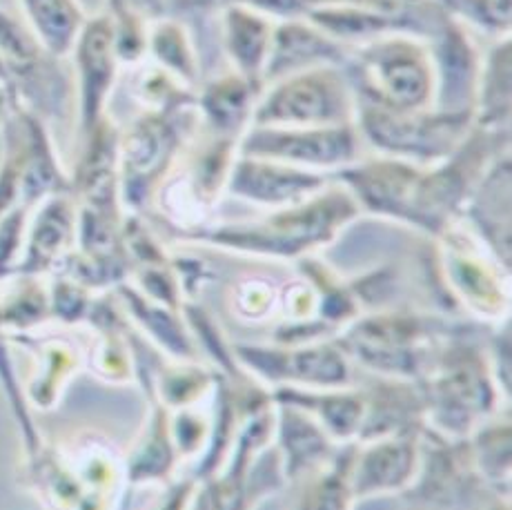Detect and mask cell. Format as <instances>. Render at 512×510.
I'll return each mask as SVG.
<instances>
[{
	"label": "cell",
	"instance_id": "6da1fadb",
	"mask_svg": "<svg viewBox=\"0 0 512 510\" xmlns=\"http://www.w3.org/2000/svg\"><path fill=\"white\" fill-rule=\"evenodd\" d=\"M346 72L359 103L392 112H421L435 107L437 65L428 38L392 32L354 47Z\"/></svg>",
	"mask_w": 512,
	"mask_h": 510
},
{
	"label": "cell",
	"instance_id": "7a4b0ae2",
	"mask_svg": "<svg viewBox=\"0 0 512 510\" xmlns=\"http://www.w3.org/2000/svg\"><path fill=\"white\" fill-rule=\"evenodd\" d=\"M357 123V94L343 65H321L261 87L250 125Z\"/></svg>",
	"mask_w": 512,
	"mask_h": 510
},
{
	"label": "cell",
	"instance_id": "3957f363",
	"mask_svg": "<svg viewBox=\"0 0 512 510\" xmlns=\"http://www.w3.org/2000/svg\"><path fill=\"white\" fill-rule=\"evenodd\" d=\"M475 116L448 114L435 107L421 112H392L357 101L361 139L401 161H439L455 154L472 134Z\"/></svg>",
	"mask_w": 512,
	"mask_h": 510
},
{
	"label": "cell",
	"instance_id": "277c9868",
	"mask_svg": "<svg viewBox=\"0 0 512 510\" xmlns=\"http://www.w3.org/2000/svg\"><path fill=\"white\" fill-rule=\"evenodd\" d=\"M361 141L357 123L321 127L250 125L239 139V154L301 170L339 168L357 161Z\"/></svg>",
	"mask_w": 512,
	"mask_h": 510
},
{
	"label": "cell",
	"instance_id": "5b68a950",
	"mask_svg": "<svg viewBox=\"0 0 512 510\" xmlns=\"http://www.w3.org/2000/svg\"><path fill=\"white\" fill-rule=\"evenodd\" d=\"M354 214H357V203L350 194L326 192L310 196L297 205H288V210L254 228H234L223 234H230L236 243L259 241V245H270L274 250L294 252L330 239Z\"/></svg>",
	"mask_w": 512,
	"mask_h": 510
},
{
	"label": "cell",
	"instance_id": "8992f818",
	"mask_svg": "<svg viewBox=\"0 0 512 510\" xmlns=\"http://www.w3.org/2000/svg\"><path fill=\"white\" fill-rule=\"evenodd\" d=\"M352 49L334 41L308 18H290L274 27V38L263 72V85L321 65H346Z\"/></svg>",
	"mask_w": 512,
	"mask_h": 510
},
{
	"label": "cell",
	"instance_id": "52a82bcc",
	"mask_svg": "<svg viewBox=\"0 0 512 510\" xmlns=\"http://www.w3.org/2000/svg\"><path fill=\"white\" fill-rule=\"evenodd\" d=\"M323 185L326 181L321 174L243 154H239L230 174L234 194L265 205H297L317 194Z\"/></svg>",
	"mask_w": 512,
	"mask_h": 510
},
{
	"label": "cell",
	"instance_id": "ba28073f",
	"mask_svg": "<svg viewBox=\"0 0 512 510\" xmlns=\"http://www.w3.org/2000/svg\"><path fill=\"white\" fill-rule=\"evenodd\" d=\"M219 14L221 47L230 70L263 87V72L268 65L277 21L250 5L236 3V0L225 5Z\"/></svg>",
	"mask_w": 512,
	"mask_h": 510
},
{
	"label": "cell",
	"instance_id": "9c48e42d",
	"mask_svg": "<svg viewBox=\"0 0 512 510\" xmlns=\"http://www.w3.org/2000/svg\"><path fill=\"white\" fill-rule=\"evenodd\" d=\"M76 54L81 70L83 125L87 132H94L101 123V112L110 96L118 61L110 18H94L81 29L76 38Z\"/></svg>",
	"mask_w": 512,
	"mask_h": 510
},
{
	"label": "cell",
	"instance_id": "30bf717a",
	"mask_svg": "<svg viewBox=\"0 0 512 510\" xmlns=\"http://www.w3.org/2000/svg\"><path fill=\"white\" fill-rule=\"evenodd\" d=\"M259 94V85L228 67L223 74H216L210 81L199 85L196 114L208 130L241 139V134L250 127L248 123H252Z\"/></svg>",
	"mask_w": 512,
	"mask_h": 510
},
{
	"label": "cell",
	"instance_id": "8fae6325",
	"mask_svg": "<svg viewBox=\"0 0 512 510\" xmlns=\"http://www.w3.org/2000/svg\"><path fill=\"white\" fill-rule=\"evenodd\" d=\"M187 107L172 112H145L130 127V132H127L123 141V163L132 183L150 181L172 159V154L176 152L181 141V130L176 125L179 121L176 119H179V114L187 110Z\"/></svg>",
	"mask_w": 512,
	"mask_h": 510
},
{
	"label": "cell",
	"instance_id": "7c38bea8",
	"mask_svg": "<svg viewBox=\"0 0 512 510\" xmlns=\"http://www.w3.org/2000/svg\"><path fill=\"white\" fill-rule=\"evenodd\" d=\"M510 123V38H495L481 70L475 98V125L484 130H508Z\"/></svg>",
	"mask_w": 512,
	"mask_h": 510
},
{
	"label": "cell",
	"instance_id": "4fadbf2b",
	"mask_svg": "<svg viewBox=\"0 0 512 510\" xmlns=\"http://www.w3.org/2000/svg\"><path fill=\"white\" fill-rule=\"evenodd\" d=\"M147 52L154 56L156 65L172 74L176 81L199 90L201 85V58L196 52L190 29L179 18L161 16L150 27Z\"/></svg>",
	"mask_w": 512,
	"mask_h": 510
},
{
	"label": "cell",
	"instance_id": "5bb4252c",
	"mask_svg": "<svg viewBox=\"0 0 512 510\" xmlns=\"http://www.w3.org/2000/svg\"><path fill=\"white\" fill-rule=\"evenodd\" d=\"M72 208L65 199H52L45 203V208L38 212L34 221L32 234H29L25 259L18 263L16 272L23 277H34L36 272H43L52 266L67 248V241L72 237Z\"/></svg>",
	"mask_w": 512,
	"mask_h": 510
},
{
	"label": "cell",
	"instance_id": "9a60e30c",
	"mask_svg": "<svg viewBox=\"0 0 512 510\" xmlns=\"http://www.w3.org/2000/svg\"><path fill=\"white\" fill-rule=\"evenodd\" d=\"M36 34L54 54H65L83 29L76 0H25Z\"/></svg>",
	"mask_w": 512,
	"mask_h": 510
},
{
	"label": "cell",
	"instance_id": "2e32d148",
	"mask_svg": "<svg viewBox=\"0 0 512 510\" xmlns=\"http://www.w3.org/2000/svg\"><path fill=\"white\" fill-rule=\"evenodd\" d=\"M452 21L470 32L504 38L510 34V0H437Z\"/></svg>",
	"mask_w": 512,
	"mask_h": 510
},
{
	"label": "cell",
	"instance_id": "e0dca14e",
	"mask_svg": "<svg viewBox=\"0 0 512 510\" xmlns=\"http://www.w3.org/2000/svg\"><path fill=\"white\" fill-rule=\"evenodd\" d=\"M236 3L259 9L274 21H290V18H305L310 9L321 5V0H236Z\"/></svg>",
	"mask_w": 512,
	"mask_h": 510
},
{
	"label": "cell",
	"instance_id": "ac0fdd59",
	"mask_svg": "<svg viewBox=\"0 0 512 510\" xmlns=\"http://www.w3.org/2000/svg\"><path fill=\"white\" fill-rule=\"evenodd\" d=\"M232 3V0H163V16L179 18H203L214 12H221V9Z\"/></svg>",
	"mask_w": 512,
	"mask_h": 510
},
{
	"label": "cell",
	"instance_id": "d6986e66",
	"mask_svg": "<svg viewBox=\"0 0 512 510\" xmlns=\"http://www.w3.org/2000/svg\"><path fill=\"white\" fill-rule=\"evenodd\" d=\"M121 3L139 9L143 16L154 18V21L163 16V0H121Z\"/></svg>",
	"mask_w": 512,
	"mask_h": 510
}]
</instances>
